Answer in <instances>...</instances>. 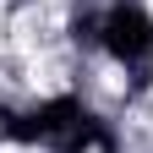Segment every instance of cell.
<instances>
[{"instance_id": "1", "label": "cell", "mask_w": 153, "mask_h": 153, "mask_svg": "<svg viewBox=\"0 0 153 153\" xmlns=\"http://www.w3.org/2000/svg\"><path fill=\"white\" fill-rule=\"evenodd\" d=\"M109 44L120 49V55H126V49L142 55V49H148V22H142L137 11H115V16H109Z\"/></svg>"}]
</instances>
